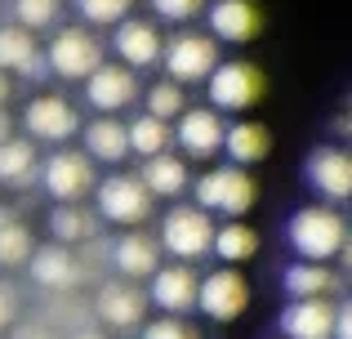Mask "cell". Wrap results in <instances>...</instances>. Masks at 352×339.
<instances>
[{"mask_svg": "<svg viewBox=\"0 0 352 339\" xmlns=\"http://www.w3.org/2000/svg\"><path fill=\"white\" fill-rule=\"evenodd\" d=\"M210 250L223 259V268H232V263H245L250 254L258 250V237H254V228H245L241 219H228L223 228H214V237H210Z\"/></svg>", "mask_w": 352, "mask_h": 339, "instance_id": "83f0119b", "label": "cell"}, {"mask_svg": "<svg viewBox=\"0 0 352 339\" xmlns=\"http://www.w3.org/2000/svg\"><path fill=\"white\" fill-rule=\"evenodd\" d=\"M98 63H103V45L89 27H58L45 50V67L63 80H85Z\"/></svg>", "mask_w": 352, "mask_h": 339, "instance_id": "52a82bcc", "label": "cell"}, {"mask_svg": "<svg viewBox=\"0 0 352 339\" xmlns=\"http://www.w3.org/2000/svg\"><path fill=\"white\" fill-rule=\"evenodd\" d=\"M138 339H201V335H197V326L183 322V317H156V322L143 326Z\"/></svg>", "mask_w": 352, "mask_h": 339, "instance_id": "836d02e7", "label": "cell"}, {"mask_svg": "<svg viewBox=\"0 0 352 339\" xmlns=\"http://www.w3.org/2000/svg\"><path fill=\"white\" fill-rule=\"evenodd\" d=\"M152 5L156 18H165V23H188V18H197L201 9H206V0H147Z\"/></svg>", "mask_w": 352, "mask_h": 339, "instance_id": "e575fe53", "label": "cell"}, {"mask_svg": "<svg viewBox=\"0 0 352 339\" xmlns=\"http://www.w3.org/2000/svg\"><path fill=\"white\" fill-rule=\"evenodd\" d=\"M206 23H210V41H228V45H245L263 32V14L254 0H210L206 5Z\"/></svg>", "mask_w": 352, "mask_h": 339, "instance_id": "2e32d148", "label": "cell"}, {"mask_svg": "<svg viewBox=\"0 0 352 339\" xmlns=\"http://www.w3.org/2000/svg\"><path fill=\"white\" fill-rule=\"evenodd\" d=\"M281 286L290 299H330V290H339V277L330 272V263H303L294 259L281 272Z\"/></svg>", "mask_w": 352, "mask_h": 339, "instance_id": "d4e9b609", "label": "cell"}, {"mask_svg": "<svg viewBox=\"0 0 352 339\" xmlns=\"http://www.w3.org/2000/svg\"><path fill=\"white\" fill-rule=\"evenodd\" d=\"M290 250L303 263H330V259H348V223L335 206H303L290 215L285 223Z\"/></svg>", "mask_w": 352, "mask_h": 339, "instance_id": "6da1fadb", "label": "cell"}, {"mask_svg": "<svg viewBox=\"0 0 352 339\" xmlns=\"http://www.w3.org/2000/svg\"><path fill=\"white\" fill-rule=\"evenodd\" d=\"M72 5L89 27H116L120 18H129L134 0H72Z\"/></svg>", "mask_w": 352, "mask_h": 339, "instance_id": "d6a6232c", "label": "cell"}, {"mask_svg": "<svg viewBox=\"0 0 352 339\" xmlns=\"http://www.w3.org/2000/svg\"><path fill=\"white\" fill-rule=\"evenodd\" d=\"M250 304V286L236 268H214L197 277V308L214 322H236Z\"/></svg>", "mask_w": 352, "mask_h": 339, "instance_id": "9c48e42d", "label": "cell"}, {"mask_svg": "<svg viewBox=\"0 0 352 339\" xmlns=\"http://www.w3.org/2000/svg\"><path fill=\"white\" fill-rule=\"evenodd\" d=\"M112 50L120 58V67L129 72H143V67H156L161 63V32H156V23H147V18H120L116 32H112Z\"/></svg>", "mask_w": 352, "mask_h": 339, "instance_id": "9a60e30c", "label": "cell"}, {"mask_svg": "<svg viewBox=\"0 0 352 339\" xmlns=\"http://www.w3.org/2000/svg\"><path fill=\"white\" fill-rule=\"evenodd\" d=\"M143 103H147V116H156V121L170 125L174 116L188 107V98H183V85H174V80H156V85H147Z\"/></svg>", "mask_w": 352, "mask_h": 339, "instance_id": "1f68e13d", "label": "cell"}, {"mask_svg": "<svg viewBox=\"0 0 352 339\" xmlns=\"http://www.w3.org/2000/svg\"><path fill=\"white\" fill-rule=\"evenodd\" d=\"M330 339H352V304L348 299L335 304V331H330Z\"/></svg>", "mask_w": 352, "mask_h": 339, "instance_id": "8d00e7d4", "label": "cell"}, {"mask_svg": "<svg viewBox=\"0 0 352 339\" xmlns=\"http://www.w3.org/2000/svg\"><path fill=\"white\" fill-rule=\"evenodd\" d=\"M210 103L214 112H250V107L263 98V72L254 63H219L210 72Z\"/></svg>", "mask_w": 352, "mask_h": 339, "instance_id": "ba28073f", "label": "cell"}, {"mask_svg": "<svg viewBox=\"0 0 352 339\" xmlns=\"http://www.w3.org/2000/svg\"><path fill=\"white\" fill-rule=\"evenodd\" d=\"M9 94H14V89H9V76H5V72H0V107L9 103Z\"/></svg>", "mask_w": 352, "mask_h": 339, "instance_id": "ab89813d", "label": "cell"}, {"mask_svg": "<svg viewBox=\"0 0 352 339\" xmlns=\"http://www.w3.org/2000/svg\"><path fill=\"white\" fill-rule=\"evenodd\" d=\"M170 139H179L183 157L210 161L219 148H223V116H219L214 107H183Z\"/></svg>", "mask_w": 352, "mask_h": 339, "instance_id": "5bb4252c", "label": "cell"}, {"mask_svg": "<svg viewBox=\"0 0 352 339\" xmlns=\"http://www.w3.org/2000/svg\"><path fill=\"white\" fill-rule=\"evenodd\" d=\"M36 179H41V188L50 192L58 206H67V201H80L85 192H94V161L85 157V152L76 148H54L50 157L41 161V170H36Z\"/></svg>", "mask_w": 352, "mask_h": 339, "instance_id": "8992f818", "label": "cell"}, {"mask_svg": "<svg viewBox=\"0 0 352 339\" xmlns=\"http://www.w3.org/2000/svg\"><path fill=\"white\" fill-rule=\"evenodd\" d=\"M303 179H308V188L317 192V197H326L330 206H348L352 197V157L344 148H317L308 152V161H303Z\"/></svg>", "mask_w": 352, "mask_h": 339, "instance_id": "30bf717a", "label": "cell"}, {"mask_svg": "<svg viewBox=\"0 0 352 339\" xmlns=\"http://www.w3.org/2000/svg\"><path fill=\"white\" fill-rule=\"evenodd\" d=\"M27 263H32V281L41 290H76L85 281V263L67 245H41L27 254Z\"/></svg>", "mask_w": 352, "mask_h": 339, "instance_id": "e0dca14e", "label": "cell"}, {"mask_svg": "<svg viewBox=\"0 0 352 339\" xmlns=\"http://www.w3.org/2000/svg\"><path fill=\"white\" fill-rule=\"evenodd\" d=\"M138 183L147 188V197H179V192H188L192 174H188V161H183V157H174V152H156V157L143 161Z\"/></svg>", "mask_w": 352, "mask_h": 339, "instance_id": "cb8c5ba5", "label": "cell"}, {"mask_svg": "<svg viewBox=\"0 0 352 339\" xmlns=\"http://www.w3.org/2000/svg\"><path fill=\"white\" fill-rule=\"evenodd\" d=\"M23 125H27V134H32V139L54 143V148H63L67 139H76V134H80L76 107H72L67 98H58V94L32 98V103H27V112H23Z\"/></svg>", "mask_w": 352, "mask_h": 339, "instance_id": "7c38bea8", "label": "cell"}, {"mask_svg": "<svg viewBox=\"0 0 352 339\" xmlns=\"http://www.w3.org/2000/svg\"><path fill=\"white\" fill-rule=\"evenodd\" d=\"M147 281H152V286H147V299H152L165 317H183V313L197 308V272H192V263H161Z\"/></svg>", "mask_w": 352, "mask_h": 339, "instance_id": "4fadbf2b", "label": "cell"}, {"mask_svg": "<svg viewBox=\"0 0 352 339\" xmlns=\"http://www.w3.org/2000/svg\"><path fill=\"white\" fill-rule=\"evenodd\" d=\"M161 67L174 85H197L219 67V45L201 32H174L170 41H161Z\"/></svg>", "mask_w": 352, "mask_h": 339, "instance_id": "3957f363", "label": "cell"}, {"mask_svg": "<svg viewBox=\"0 0 352 339\" xmlns=\"http://www.w3.org/2000/svg\"><path fill=\"white\" fill-rule=\"evenodd\" d=\"M72 339H107V335H103V331H76Z\"/></svg>", "mask_w": 352, "mask_h": 339, "instance_id": "60d3db41", "label": "cell"}, {"mask_svg": "<svg viewBox=\"0 0 352 339\" xmlns=\"http://www.w3.org/2000/svg\"><path fill=\"white\" fill-rule=\"evenodd\" d=\"M0 72H18V76H27V80H45V72H50L36 36L23 32L18 23L0 27Z\"/></svg>", "mask_w": 352, "mask_h": 339, "instance_id": "ffe728a7", "label": "cell"}, {"mask_svg": "<svg viewBox=\"0 0 352 339\" xmlns=\"http://www.w3.org/2000/svg\"><path fill=\"white\" fill-rule=\"evenodd\" d=\"M36 170H41V161H36L32 139H5L0 143V183L5 188H32Z\"/></svg>", "mask_w": 352, "mask_h": 339, "instance_id": "4316f807", "label": "cell"}, {"mask_svg": "<svg viewBox=\"0 0 352 339\" xmlns=\"http://www.w3.org/2000/svg\"><path fill=\"white\" fill-rule=\"evenodd\" d=\"M98 228H103V219H98L94 210H85L80 201H67V206H54V210H50L54 245H67V250H76V245L94 241Z\"/></svg>", "mask_w": 352, "mask_h": 339, "instance_id": "603a6c76", "label": "cell"}, {"mask_svg": "<svg viewBox=\"0 0 352 339\" xmlns=\"http://www.w3.org/2000/svg\"><path fill=\"white\" fill-rule=\"evenodd\" d=\"M210 237H214V223H210L206 210L174 206L170 215L161 219L156 245H161L165 254H174V263H192V259H201V254H210Z\"/></svg>", "mask_w": 352, "mask_h": 339, "instance_id": "277c9868", "label": "cell"}, {"mask_svg": "<svg viewBox=\"0 0 352 339\" xmlns=\"http://www.w3.org/2000/svg\"><path fill=\"white\" fill-rule=\"evenodd\" d=\"M5 139H14V121H9V112L0 107V143H5Z\"/></svg>", "mask_w": 352, "mask_h": 339, "instance_id": "f35d334b", "label": "cell"}, {"mask_svg": "<svg viewBox=\"0 0 352 339\" xmlns=\"http://www.w3.org/2000/svg\"><path fill=\"white\" fill-rule=\"evenodd\" d=\"M219 152H228L232 166L250 170L272 152V134H267V125H258V121H232V125H223V148Z\"/></svg>", "mask_w": 352, "mask_h": 339, "instance_id": "7402d4cb", "label": "cell"}, {"mask_svg": "<svg viewBox=\"0 0 352 339\" xmlns=\"http://www.w3.org/2000/svg\"><path fill=\"white\" fill-rule=\"evenodd\" d=\"M58 14H63V0H14V23L32 36L58 27Z\"/></svg>", "mask_w": 352, "mask_h": 339, "instance_id": "4dcf8cb0", "label": "cell"}, {"mask_svg": "<svg viewBox=\"0 0 352 339\" xmlns=\"http://www.w3.org/2000/svg\"><path fill=\"white\" fill-rule=\"evenodd\" d=\"M254 197H258L254 174H245L241 166H214L197 179V210H210V215L241 219L254 206Z\"/></svg>", "mask_w": 352, "mask_h": 339, "instance_id": "7a4b0ae2", "label": "cell"}, {"mask_svg": "<svg viewBox=\"0 0 352 339\" xmlns=\"http://www.w3.org/2000/svg\"><path fill=\"white\" fill-rule=\"evenodd\" d=\"M32 245H36L32 241V228H27L14 210L0 206V268H18V263H27Z\"/></svg>", "mask_w": 352, "mask_h": 339, "instance_id": "f1b7e54d", "label": "cell"}, {"mask_svg": "<svg viewBox=\"0 0 352 339\" xmlns=\"http://www.w3.org/2000/svg\"><path fill=\"white\" fill-rule=\"evenodd\" d=\"M94 313H98V322L112 326V331H134L147 313V295L138 286H129V281H107L94 299Z\"/></svg>", "mask_w": 352, "mask_h": 339, "instance_id": "ac0fdd59", "label": "cell"}, {"mask_svg": "<svg viewBox=\"0 0 352 339\" xmlns=\"http://www.w3.org/2000/svg\"><path fill=\"white\" fill-rule=\"evenodd\" d=\"M285 339H330L335 331V304L330 299H290L276 317Z\"/></svg>", "mask_w": 352, "mask_h": 339, "instance_id": "d6986e66", "label": "cell"}, {"mask_svg": "<svg viewBox=\"0 0 352 339\" xmlns=\"http://www.w3.org/2000/svg\"><path fill=\"white\" fill-rule=\"evenodd\" d=\"M112 268H116L125 281L152 277V272L161 268V245H156V237H147V232H125V237H116V241H112Z\"/></svg>", "mask_w": 352, "mask_h": 339, "instance_id": "44dd1931", "label": "cell"}, {"mask_svg": "<svg viewBox=\"0 0 352 339\" xmlns=\"http://www.w3.org/2000/svg\"><path fill=\"white\" fill-rule=\"evenodd\" d=\"M94 215L116 228H138L152 215V197L134 174H107L103 183H94Z\"/></svg>", "mask_w": 352, "mask_h": 339, "instance_id": "5b68a950", "label": "cell"}, {"mask_svg": "<svg viewBox=\"0 0 352 339\" xmlns=\"http://www.w3.org/2000/svg\"><path fill=\"white\" fill-rule=\"evenodd\" d=\"M125 143H129V152H138L143 161L156 157V152H170V125L147 116V112H138L134 121L125 125Z\"/></svg>", "mask_w": 352, "mask_h": 339, "instance_id": "f546056e", "label": "cell"}, {"mask_svg": "<svg viewBox=\"0 0 352 339\" xmlns=\"http://www.w3.org/2000/svg\"><path fill=\"white\" fill-rule=\"evenodd\" d=\"M80 85H85V103L98 116H116L138 98V76L129 67H120V63H98Z\"/></svg>", "mask_w": 352, "mask_h": 339, "instance_id": "8fae6325", "label": "cell"}, {"mask_svg": "<svg viewBox=\"0 0 352 339\" xmlns=\"http://www.w3.org/2000/svg\"><path fill=\"white\" fill-rule=\"evenodd\" d=\"M14 317H18V290L9 281H0V331H9Z\"/></svg>", "mask_w": 352, "mask_h": 339, "instance_id": "d590c367", "label": "cell"}, {"mask_svg": "<svg viewBox=\"0 0 352 339\" xmlns=\"http://www.w3.org/2000/svg\"><path fill=\"white\" fill-rule=\"evenodd\" d=\"M85 157L94 161H103V166H116V161H125L129 157V143H125V125L116 121V116H98V121H89L85 130Z\"/></svg>", "mask_w": 352, "mask_h": 339, "instance_id": "484cf974", "label": "cell"}, {"mask_svg": "<svg viewBox=\"0 0 352 339\" xmlns=\"http://www.w3.org/2000/svg\"><path fill=\"white\" fill-rule=\"evenodd\" d=\"M14 339H54V335L45 331V326H23V331H18Z\"/></svg>", "mask_w": 352, "mask_h": 339, "instance_id": "74e56055", "label": "cell"}]
</instances>
